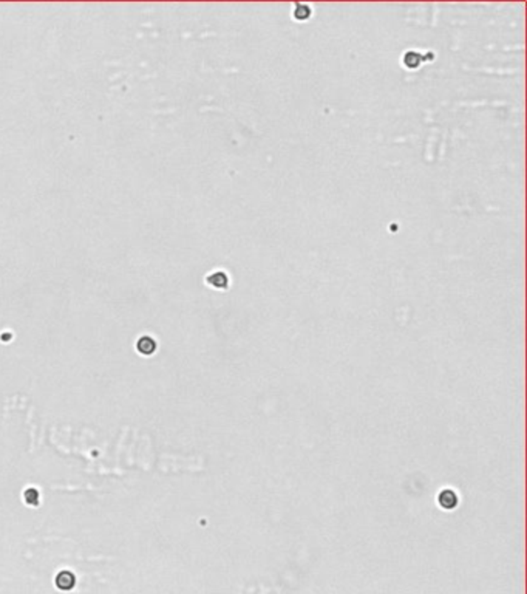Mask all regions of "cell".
<instances>
[{"label":"cell","mask_w":527,"mask_h":594,"mask_svg":"<svg viewBox=\"0 0 527 594\" xmlns=\"http://www.w3.org/2000/svg\"><path fill=\"white\" fill-rule=\"evenodd\" d=\"M458 501H459V500H458V495H456L455 490H452V489H444V490L439 492L438 503L441 504V506H442L444 509L450 511V509L456 508V506H458Z\"/></svg>","instance_id":"6da1fadb"},{"label":"cell","mask_w":527,"mask_h":594,"mask_svg":"<svg viewBox=\"0 0 527 594\" xmlns=\"http://www.w3.org/2000/svg\"><path fill=\"white\" fill-rule=\"evenodd\" d=\"M76 577L70 571H60L56 577V587L62 591H68L74 587Z\"/></svg>","instance_id":"7a4b0ae2"},{"label":"cell","mask_w":527,"mask_h":594,"mask_svg":"<svg viewBox=\"0 0 527 594\" xmlns=\"http://www.w3.org/2000/svg\"><path fill=\"white\" fill-rule=\"evenodd\" d=\"M136 347H138V350L143 353V355H152L153 351L157 350V344H155V340L153 339H150V337H143V339H139V342L136 344Z\"/></svg>","instance_id":"277c9868"},{"label":"cell","mask_w":527,"mask_h":594,"mask_svg":"<svg viewBox=\"0 0 527 594\" xmlns=\"http://www.w3.org/2000/svg\"><path fill=\"white\" fill-rule=\"evenodd\" d=\"M208 282H209L212 286H215V288H226V286H227V283H229V279H227L226 272H223V271H216V272H213L212 275H209Z\"/></svg>","instance_id":"3957f363"},{"label":"cell","mask_w":527,"mask_h":594,"mask_svg":"<svg viewBox=\"0 0 527 594\" xmlns=\"http://www.w3.org/2000/svg\"><path fill=\"white\" fill-rule=\"evenodd\" d=\"M23 498H25V501H27L28 504H33V506H36V504L39 503V492H37L36 489H28V490H25Z\"/></svg>","instance_id":"5b68a950"},{"label":"cell","mask_w":527,"mask_h":594,"mask_svg":"<svg viewBox=\"0 0 527 594\" xmlns=\"http://www.w3.org/2000/svg\"><path fill=\"white\" fill-rule=\"evenodd\" d=\"M294 16L297 17V19H300V20L308 19V17L311 16V9H310V6H308V5L299 3V5H297V11H294Z\"/></svg>","instance_id":"8992f818"}]
</instances>
